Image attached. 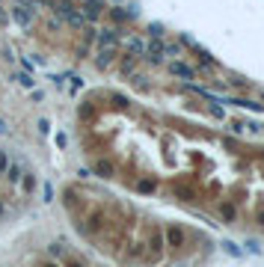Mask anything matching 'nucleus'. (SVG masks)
Wrapping results in <instances>:
<instances>
[{"mask_svg":"<svg viewBox=\"0 0 264 267\" xmlns=\"http://www.w3.org/2000/svg\"><path fill=\"white\" fill-rule=\"evenodd\" d=\"M223 249L229 252L231 258H241V249H238V244H231V241H223Z\"/></svg>","mask_w":264,"mask_h":267,"instance_id":"1a4fd4ad","label":"nucleus"},{"mask_svg":"<svg viewBox=\"0 0 264 267\" xmlns=\"http://www.w3.org/2000/svg\"><path fill=\"white\" fill-rule=\"evenodd\" d=\"M155 190H158V181H155V178H140V181H137V193H155Z\"/></svg>","mask_w":264,"mask_h":267,"instance_id":"20e7f679","label":"nucleus"},{"mask_svg":"<svg viewBox=\"0 0 264 267\" xmlns=\"http://www.w3.org/2000/svg\"><path fill=\"white\" fill-rule=\"evenodd\" d=\"M163 234H166V247H172V249H181L184 247V241H187V231L181 229V226H166L163 229Z\"/></svg>","mask_w":264,"mask_h":267,"instance_id":"f257e3e1","label":"nucleus"},{"mask_svg":"<svg viewBox=\"0 0 264 267\" xmlns=\"http://www.w3.org/2000/svg\"><path fill=\"white\" fill-rule=\"evenodd\" d=\"M101 45H116V33H113V30H104V33H101Z\"/></svg>","mask_w":264,"mask_h":267,"instance_id":"9d476101","label":"nucleus"},{"mask_svg":"<svg viewBox=\"0 0 264 267\" xmlns=\"http://www.w3.org/2000/svg\"><path fill=\"white\" fill-rule=\"evenodd\" d=\"M172 193H175L181 202H193V199H196V193H193V187H190V184H172Z\"/></svg>","mask_w":264,"mask_h":267,"instance_id":"7ed1b4c3","label":"nucleus"},{"mask_svg":"<svg viewBox=\"0 0 264 267\" xmlns=\"http://www.w3.org/2000/svg\"><path fill=\"white\" fill-rule=\"evenodd\" d=\"M255 223H258V226H264V208L258 214H255Z\"/></svg>","mask_w":264,"mask_h":267,"instance_id":"dca6fc26","label":"nucleus"},{"mask_svg":"<svg viewBox=\"0 0 264 267\" xmlns=\"http://www.w3.org/2000/svg\"><path fill=\"white\" fill-rule=\"evenodd\" d=\"M110 60H113V51H101V56H98V66L104 69V66H110Z\"/></svg>","mask_w":264,"mask_h":267,"instance_id":"9b49d317","label":"nucleus"},{"mask_svg":"<svg viewBox=\"0 0 264 267\" xmlns=\"http://www.w3.org/2000/svg\"><path fill=\"white\" fill-rule=\"evenodd\" d=\"M101 9H104V3H101V0H92V3L86 6V15L89 18H98V15H101Z\"/></svg>","mask_w":264,"mask_h":267,"instance_id":"6e6552de","label":"nucleus"},{"mask_svg":"<svg viewBox=\"0 0 264 267\" xmlns=\"http://www.w3.org/2000/svg\"><path fill=\"white\" fill-rule=\"evenodd\" d=\"M211 113H214V116H217V119H226V113H223V110H220V107H217V104L211 107Z\"/></svg>","mask_w":264,"mask_h":267,"instance_id":"4468645a","label":"nucleus"},{"mask_svg":"<svg viewBox=\"0 0 264 267\" xmlns=\"http://www.w3.org/2000/svg\"><path fill=\"white\" fill-rule=\"evenodd\" d=\"M149 33L155 36V39H160L163 36V24H149Z\"/></svg>","mask_w":264,"mask_h":267,"instance_id":"f8f14e48","label":"nucleus"},{"mask_svg":"<svg viewBox=\"0 0 264 267\" xmlns=\"http://www.w3.org/2000/svg\"><path fill=\"white\" fill-rule=\"evenodd\" d=\"M261 101H264V95H261Z\"/></svg>","mask_w":264,"mask_h":267,"instance_id":"f3484780","label":"nucleus"},{"mask_svg":"<svg viewBox=\"0 0 264 267\" xmlns=\"http://www.w3.org/2000/svg\"><path fill=\"white\" fill-rule=\"evenodd\" d=\"M238 107H247V110H252V113H264V104H258V101H247V98H241V101H234Z\"/></svg>","mask_w":264,"mask_h":267,"instance_id":"0eeeda50","label":"nucleus"},{"mask_svg":"<svg viewBox=\"0 0 264 267\" xmlns=\"http://www.w3.org/2000/svg\"><path fill=\"white\" fill-rule=\"evenodd\" d=\"M92 169H95V175H101V178H113V175H116V166H113V160H107V158H98Z\"/></svg>","mask_w":264,"mask_h":267,"instance_id":"f03ea898","label":"nucleus"},{"mask_svg":"<svg viewBox=\"0 0 264 267\" xmlns=\"http://www.w3.org/2000/svg\"><path fill=\"white\" fill-rule=\"evenodd\" d=\"M128 48H131L134 53H140L142 51V42H140V39H131V45H128Z\"/></svg>","mask_w":264,"mask_h":267,"instance_id":"ddd939ff","label":"nucleus"},{"mask_svg":"<svg viewBox=\"0 0 264 267\" xmlns=\"http://www.w3.org/2000/svg\"><path fill=\"white\" fill-rule=\"evenodd\" d=\"M247 249L252 252V255H255V252H258V244H255V241H247Z\"/></svg>","mask_w":264,"mask_h":267,"instance_id":"2eb2a0df","label":"nucleus"},{"mask_svg":"<svg viewBox=\"0 0 264 267\" xmlns=\"http://www.w3.org/2000/svg\"><path fill=\"white\" fill-rule=\"evenodd\" d=\"M169 71H172V74H178V77H184V80H190V77H193V69H190V66H184V63H172V66H169Z\"/></svg>","mask_w":264,"mask_h":267,"instance_id":"39448f33","label":"nucleus"},{"mask_svg":"<svg viewBox=\"0 0 264 267\" xmlns=\"http://www.w3.org/2000/svg\"><path fill=\"white\" fill-rule=\"evenodd\" d=\"M220 214H223V220H234V217H238V208H234V205H231V202H220Z\"/></svg>","mask_w":264,"mask_h":267,"instance_id":"423d86ee","label":"nucleus"}]
</instances>
